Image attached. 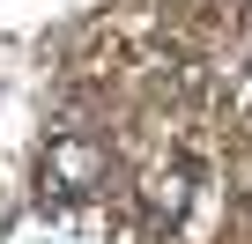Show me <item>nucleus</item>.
Returning <instances> with one entry per match:
<instances>
[{
    "instance_id": "1",
    "label": "nucleus",
    "mask_w": 252,
    "mask_h": 244,
    "mask_svg": "<svg viewBox=\"0 0 252 244\" xmlns=\"http://www.w3.org/2000/svg\"><path fill=\"white\" fill-rule=\"evenodd\" d=\"M96 185H104V148L82 134H60L37 163V192L52 207H82V200H96Z\"/></svg>"
}]
</instances>
